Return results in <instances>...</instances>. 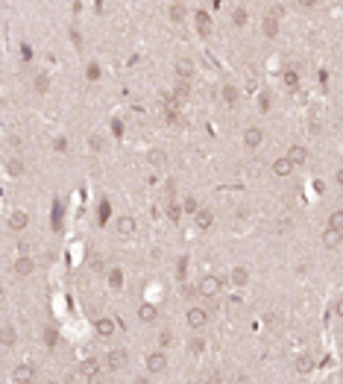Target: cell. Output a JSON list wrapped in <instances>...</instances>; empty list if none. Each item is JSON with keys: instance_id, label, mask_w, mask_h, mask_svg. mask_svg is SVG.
I'll return each mask as SVG.
<instances>
[{"instance_id": "1", "label": "cell", "mask_w": 343, "mask_h": 384, "mask_svg": "<svg viewBox=\"0 0 343 384\" xmlns=\"http://www.w3.org/2000/svg\"><path fill=\"white\" fill-rule=\"evenodd\" d=\"M197 291H200V296L212 299V296H217V293H220V279H217L214 273H208V276H202V279H200Z\"/></svg>"}, {"instance_id": "2", "label": "cell", "mask_w": 343, "mask_h": 384, "mask_svg": "<svg viewBox=\"0 0 343 384\" xmlns=\"http://www.w3.org/2000/svg\"><path fill=\"white\" fill-rule=\"evenodd\" d=\"M33 270H36V261L30 255H21L18 261L12 264V273L18 276V279H27V276H33Z\"/></svg>"}, {"instance_id": "3", "label": "cell", "mask_w": 343, "mask_h": 384, "mask_svg": "<svg viewBox=\"0 0 343 384\" xmlns=\"http://www.w3.org/2000/svg\"><path fill=\"white\" fill-rule=\"evenodd\" d=\"M12 378H15V384H30L36 378V367L33 364H18L12 370Z\"/></svg>"}, {"instance_id": "4", "label": "cell", "mask_w": 343, "mask_h": 384, "mask_svg": "<svg viewBox=\"0 0 343 384\" xmlns=\"http://www.w3.org/2000/svg\"><path fill=\"white\" fill-rule=\"evenodd\" d=\"M205 323H208V311L200 308V305H194V308L188 311V326L200 331V328H205Z\"/></svg>"}, {"instance_id": "5", "label": "cell", "mask_w": 343, "mask_h": 384, "mask_svg": "<svg viewBox=\"0 0 343 384\" xmlns=\"http://www.w3.org/2000/svg\"><path fill=\"white\" fill-rule=\"evenodd\" d=\"M147 370H150V373H165L167 370V355L162 349L159 352H150V355H147Z\"/></svg>"}, {"instance_id": "6", "label": "cell", "mask_w": 343, "mask_h": 384, "mask_svg": "<svg viewBox=\"0 0 343 384\" xmlns=\"http://www.w3.org/2000/svg\"><path fill=\"white\" fill-rule=\"evenodd\" d=\"M115 229H118V235H123V238H129V235L138 232V223H135V217H129V214H123V217H118L115 220Z\"/></svg>"}, {"instance_id": "7", "label": "cell", "mask_w": 343, "mask_h": 384, "mask_svg": "<svg viewBox=\"0 0 343 384\" xmlns=\"http://www.w3.org/2000/svg\"><path fill=\"white\" fill-rule=\"evenodd\" d=\"M261 141H264V132H261V126H249L247 132H244V147H247V150H258Z\"/></svg>"}, {"instance_id": "8", "label": "cell", "mask_w": 343, "mask_h": 384, "mask_svg": "<svg viewBox=\"0 0 343 384\" xmlns=\"http://www.w3.org/2000/svg\"><path fill=\"white\" fill-rule=\"evenodd\" d=\"M106 367L109 370H123V367H126V352L123 349H112L106 355Z\"/></svg>"}, {"instance_id": "9", "label": "cell", "mask_w": 343, "mask_h": 384, "mask_svg": "<svg viewBox=\"0 0 343 384\" xmlns=\"http://www.w3.org/2000/svg\"><path fill=\"white\" fill-rule=\"evenodd\" d=\"M94 331H97V338H112V335H115V320H109V317H100V320H97L94 323Z\"/></svg>"}, {"instance_id": "10", "label": "cell", "mask_w": 343, "mask_h": 384, "mask_svg": "<svg viewBox=\"0 0 343 384\" xmlns=\"http://www.w3.org/2000/svg\"><path fill=\"white\" fill-rule=\"evenodd\" d=\"M27 223H30V214H27V211H12V214H9V229H12V232H24Z\"/></svg>"}, {"instance_id": "11", "label": "cell", "mask_w": 343, "mask_h": 384, "mask_svg": "<svg viewBox=\"0 0 343 384\" xmlns=\"http://www.w3.org/2000/svg\"><path fill=\"white\" fill-rule=\"evenodd\" d=\"M323 244L329 246V249H337V246L343 244V232L340 229H329V226H326V232H323Z\"/></svg>"}, {"instance_id": "12", "label": "cell", "mask_w": 343, "mask_h": 384, "mask_svg": "<svg viewBox=\"0 0 343 384\" xmlns=\"http://www.w3.org/2000/svg\"><path fill=\"white\" fill-rule=\"evenodd\" d=\"M294 167H296V164L291 162L287 156H282V159H276V162H273V173H276V176H291V173H294Z\"/></svg>"}, {"instance_id": "13", "label": "cell", "mask_w": 343, "mask_h": 384, "mask_svg": "<svg viewBox=\"0 0 343 384\" xmlns=\"http://www.w3.org/2000/svg\"><path fill=\"white\" fill-rule=\"evenodd\" d=\"M6 173L12 176V179H18V176H24L27 173V164H24V159H6Z\"/></svg>"}, {"instance_id": "14", "label": "cell", "mask_w": 343, "mask_h": 384, "mask_svg": "<svg viewBox=\"0 0 343 384\" xmlns=\"http://www.w3.org/2000/svg\"><path fill=\"white\" fill-rule=\"evenodd\" d=\"M155 317H159V308H155L153 302L138 305V320H141V323H155Z\"/></svg>"}, {"instance_id": "15", "label": "cell", "mask_w": 343, "mask_h": 384, "mask_svg": "<svg viewBox=\"0 0 343 384\" xmlns=\"http://www.w3.org/2000/svg\"><path fill=\"white\" fill-rule=\"evenodd\" d=\"M176 76H179L182 82L194 76V62H191L188 56H185V59H179V62H176Z\"/></svg>"}, {"instance_id": "16", "label": "cell", "mask_w": 343, "mask_h": 384, "mask_svg": "<svg viewBox=\"0 0 343 384\" xmlns=\"http://www.w3.org/2000/svg\"><path fill=\"white\" fill-rule=\"evenodd\" d=\"M229 281L235 285V288H244L249 281V270L247 267H232V273H229Z\"/></svg>"}, {"instance_id": "17", "label": "cell", "mask_w": 343, "mask_h": 384, "mask_svg": "<svg viewBox=\"0 0 343 384\" xmlns=\"http://www.w3.org/2000/svg\"><path fill=\"white\" fill-rule=\"evenodd\" d=\"M0 340H3V346L9 349V346H15V340H18V331H15L12 323H3V328H0Z\"/></svg>"}, {"instance_id": "18", "label": "cell", "mask_w": 343, "mask_h": 384, "mask_svg": "<svg viewBox=\"0 0 343 384\" xmlns=\"http://www.w3.org/2000/svg\"><path fill=\"white\" fill-rule=\"evenodd\" d=\"M220 97H223L226 106H238V100H241V91H238L235 85H223V88H220Z\"/></svg>"}, {"instance_id": "19", "label": "cell", "mask_w": 343, "mask_h": 384, "mask_svg": "<svg viewBox=\"0 0 343 384\" xmlns=\"http://www.w3.org/2000/svg\"><path fill=\"white\" fill-rule=\"evenodd\" d=\"M80 373H83L85 378H94V375L100 373V364H97V358H85V361L80 364Z\"/></svg>"}, {"instance_id": "20", "label": "cell", "mask_w": 343, "mask_h": 384, "mask_svg": "<svg viewBox=\"0 0 343 384\" xmlns=\"http://www.w3.org/2000/svg\"><path fill=\"white\" fill-rule=\"evenodd\" d=\"M147 162L153 164V167H165V164H167V152L159 150V147H153V150L147 152Z\"/></svg>"}, {"instance_id": "21", "label": "cell", "mask_w": 343, "mask_h": 384, "mask_svg": "<svg viewBox=\"0 0 343 384\" xmlns=\"http://www.w3.org/2000/svg\"><path fill=\"white\" fill-rule=\"evenodd\" d=\"M264 35H267V38H276V35H279V18L270 15V12H267V18H264Z\"/></svg>"}, {"instance_id": "22", "label": "cell", "mask_w": 343, "mask_h": 384, "mask_svg": "<svg viewBox=\"0 0 343 384\" xmlns=\"http://www.w3.org/2000/svg\"><path fill=\"white\" fill-rule=\"evenodd\" d=\"M212 223H214V211L212 209H200L197 211V226H200V229H208Z\"/></svg>"}, {"instance_id": "23", "label": "cell", "mask_w": 343, "mask_h": 384, "mask_svg": "<svg viewBox=\"0 0 343 384\" xmlns=\"http://www.w3.org/2000/svg\"><path fill=\"white\" fill-rule=\"evenodd\" d=\"M197 30H200V35H212V18L205 12H197Z\"/></svg>"}, {"instance_id": "24", "label": "cell", "mask_w": 343, "mask_h": 384, "mask_svg": "<svg viewBox=\"0 0 343 384\" xmlns=\"http://www.w3.org/2000/svg\"><path fill=\"white\" fill-rule=\"evenodd\" d=\"M287 159H291V162H294V164H305L308 152L302 150V147H299V144H294V147H291V150H287Z\"/></svg>"}, {"instance_id": "25", "label": "cell", "mask_w": 343, "mask_h": 384, "mask_svg": "<svg viewBox=\"0 0 343 384\" xmlns=\"http://www.w3.org/2000/svg\"><path fill=\"white\" fill-rule=\"evenodd\" d=\"M314 370V358L311 355H299L296 358V373H311Z\"/></svg>"}, {"instance_id": "26", "label": "cell", "mask_w": 343, "mask_h": 384, "mask_svg": "<svg viewBox=\"0 0 343 384\" xmlns=\"http://www.w3.org/2000/svg\"><path fill=\"white\" fill-rule=\"evenodd\" d=\"M103 147H106V138L94 132V135L88 138V150H91V152H103Z\"/></svg>"}, {"instance_id": "27", "label": "cell", "mask_w": 343, "mask_h": 384, "mask_svg": "<svg viewBox=\"0 0 343 384\" xmlns=\"http://www.w3.org/2000/svg\"><path fill=\"white\" fill-rule=\"evenodd\" d=\"M41 340H44L47 346H56V343H59V331H56V328H41Z\"/></svg>"}, {"instance_id": "28", "label": "cell", "mask_w": 343, "mask_h": 384, "mask_svg": "<svg viewBox=\"0 0 343 384\" xmlns=\"http://www.w3.org/2000/svg\"><path fill=\"white\" fill-rule=\"evenodd\" d=\"M167 15H170V21H176V23H179V21H185V3H173Z\"/></svg>"}, {"instance_id": "29", "label": "cell", "mask_w": 343, "mask_h": 384, "mask_svg": "<svg viewBox=\"0 0 343 384\" xmlns=\"http://www.w3.org/2000/svg\"><path fill=\"white\" fill-rule=\"evenodd\" d=\"M182 211H188V214H194V217H197V211H200V202H197V197H185V199H182Z\"/></svg>"}, {"instance_id": "30", "label": "cell", "mask_w": 343, "mask_h": 384, "mask_svg": "<svg viewBox=\"0 0 343 384\" xmlns=\"http://www.w3.org/2000/svg\"><path fill=\"white\" fill-rule=\"evenodd\" d=\"M188 94H191V85H188V82H179V85H176V97H173V100H176V103H185V100H188Z\"/></svg>"}, {"instance_id": "31", "label": "cell", "mask_w": 343, "mask_h": 384, "mask_svg": "<svg viewBox=\"0 0 343 384\" xmlns=\"http://www.w3.org/2000/svg\"><path fill=\"white\" fill-rule=\"evenodd\" d=\"M329 229H340V232H343V211H331Z\"/></svg>"}, {"instance_id": "32", "label": "cell", "mask_w": 343, "mask_h": 384, "mask_svg": "<svg viewBox=\"0 0 343 384\" xmlns=\"http://www.w3.org/2000/svg\"><path fill=\"white\" fill-rule=\"evenodd\" d=\"M36 91H38V94H47V91H50V76H44V73H41V76H36Z\"/></svg>"}, {"instance_id": "33", "label": "cell", "mask_w": 343, "mask_h": 384, "mask_svg": "<svg viewBox=\"0 0 343 384\" xmlns=\"http://www.w3.org/2000/svg\"><path fill=\"white\" fill-rule=\"evenodd\" d=\"M170 343H173V331H170V328H162V335H159V346L167 349Z\"/></svg>"}, {"instance_id": "34", "label": "cell", "mask_w": 343, "mask_h": 384, "mask_svg": "<svg viewBox=\"0 0 343 384\" xmlns=\"http://www.w3.org/2000/svg\"><path fill=\"white\" fill-rule=\"evenodd\" d=\"M109 285H112V288H120V285H123V276H120V270H112V273H109Z\"/></svg>"}, {"instance_id": "35", "label": "cell", "mask_w": 343, "mask_h": 384, "mask_svg": "<svg viewBox=\"0 0 343 384\" xmlns=\"http://www.w3.org/2000/svg\"><path fill=\"white\" fill-rule=\"evenodd\" d=\"M188 349H191V352H194V355H200V352H202V349H205V340H200V338H194V340H191V343H188Z\"/></svg>"}, {"instance_id": "36", "label": "cell", "mask_w": 343, "mask_h": 384, "mask_svg": "<svg viewBox=\"0 0 343 384\" xmlns=\"http://www.w3.org/2000/svg\"><path fill=\"white\" fill-rule=\"evenodd\" d=\"M53 150H56V152H68V138H65V135H59V138L53 141Z\"/></svg>"}, {"instance_id": "37", "label": "cell", "mask_w": 343, "mask_h": 384, "mask_svg": "<svg viewBox=\"0 0 343 384\" xmlns=\"http://www.w3.org/2000/svg\"><path fill=\"white\" fill-rule=\"evenodd\" d=\"M232 21H235L238 27H244V23H247V9H235V15H232Z\"/></svg>"}, {"instance_id": "38", "label": "cell", "mask_w": 343, "mask_h": 384, "mask_svg": "<svg viewBox=\"0 0 343 384\" xmlns=\"http://www.w3.org/2000/svg\"><path fill=\"white\" fill-rule=\"evenodd\" d=\"M85 76H88V80H97V76H100V68H97V65H88V68H85Z\"/></svg>"}, {"instance_id": "39", "label": "cell", "mask_w": 343, "mask_h": 384, "mask_svg": "<svg viewBox=\"0 0 343 384\" xmlns=\"http://www.w3.org/2000/svg\"><path fill=\"white\" fill-rule=\"evenodd\" d=\"M9 147H12V150H21V147H24V141L18 138V135H9Z\"/></svg>"}, {"instance_id": "40", "label": "cell", "mask_w": 343, "mask_h": 384, "mask_svg": "<svg viewBox=\"0 0 343 384\" xmlns=\"http://www.w3.org/2000/svg\"><path fill=\"white\" fill-rule=\"evenodd\" d=\"M284 82H287V85L294 88V85H296V82H299V80H296V73H294V70H287V73H284Z\"/></svg>"}, {"instance_id": "41", "label": "cell", "mask_w": 343, "mask_h": 384, "mask_svg": "<svg viewBox=\"0 0 343 384\" xmlns=\"http://www.w3.org/2000/svg\"><path fill=\"white\" fill-rule=\"evenodd\" d=\"M334 314H337V317H340V320H343V296H340V299H337V302H334Z\"/></svg>"}, {"instance_id": "42", "label": "cell", "mask_w": 343, "mask_h": 384, "mask_svg": "<svg viewBox=\"0 0 343 384\" xmlns=\"http://www.w3.org/2000/svg\"><path fill=\"white\" fill-rule=\"evenodd\" d=\"M202 384H217V373H208L205 378H202Z\"/></svg>"}, {"instance_id": "43", "label": "cell", "mask_w": 343, "mask_h": 384, "mask_svg": "<svg viewBox=\"0 0 343 384\" xmlns=\"http://www.w3.org/2000/svg\"><path fill=\"white\" fill-rule=\"evenodd\" d=\"M179 214H182V209H179V206H170V217H173V220H179Z\"/></svg>"}, {"instance_id": "44", "label": "cell", "mask_w": 343, "mask_h": 384, "mask_svg": "<svg viewBox=\"0 0 343 384\" xmlns=\"http://www.w3.org/2000/svg\"><path fill=\"white\" fill-rule=\"evenodd\" d=\"M91 270H94V273H103V261H100V258H94V264H91Z\"/></svg>"}, {"instance_id": "45", "label": "cell", "mask_w": 343, "mask_h": 384, "mask_svg": "<svg viewBox=\"0 0 343 384\" xmlns=\"http://www.w3.org/2000/svg\"><path fill=\"white\" fill-rule=\"evenodd\" d=\"M132 384H150V378H144V375H138V378H135Z\"/></svg>"}, {"instance_id": "46", "label": "cell", "mask_w": 343, "mask_h": 384, "mask_svg": "<svg viewBox=\"0 0 343 384\" xmlns=\"http://www.w3.org/2000/svg\"><path fill=\"white\" fill-rule=\"evenodd\" d=\"M337 182H340V185H343V167H340V170H337Z\"/></svg>"}, {"instance_id": "47", "label": "cell", "mask_w": 343, "mask_h": 384, "mask_svg": "<svg viewBox=\"0 0 343 384\" xmlns=\"http://www.w3.org/2000/svg\"><path fill=\"white\" fill-rule=\"evenodd\" d=\"M30 384H33V381H30Z\"/></svg>"}]
</instances>
